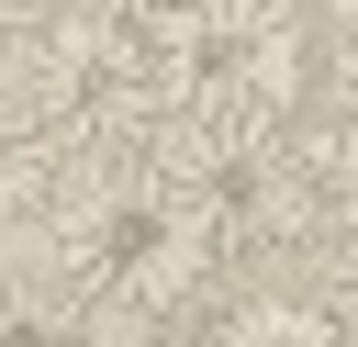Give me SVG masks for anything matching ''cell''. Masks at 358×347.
Wrapping results in <instances>:
<instances>
[{"label": "cell", "mask_w": 358, "mask_h": 347, "mask_svg": "<svg viewBox=\"0 0 358 347\" xmlns=\"http://www.w3.org/2000/svg\"><path fill=\"white\" fill-rule=\"evenodd\" d=\"M0 347H101V313L45 269V280H0Z\"/></svg>", "instance_id": "3"}, {"label": "cell", "mask_w": 358, "mask_h": 347, "mask_svg": "<svg viewBox=\"0 0 358 347\" xmlns=\"http://www.w3.org/2000/svg\"><path fill=\"white\" fill-rule=\"evenodd\" d=\"M201 347H347V325L324 302H224L201 325Z\"/></svg>", "instance_id": "4"}, {"label": "cell", "mask_w": 358, "mask_h": 347, "mask_svg": "<svg viewBox=\"0 0 358 347\" xmlns=\"http://www.w3.org/2000/svg\"><path fill=\"white\" fill-rule=\"evenodd\" d=\"M90 11H112V22H134V34H179L201 0H90Z\"/></svg>", "instance_id": "6"}, {"label": "cell", "mask_w": 358, "mask_h": 347, "mask_svg": "<svg viewBox=\"0 0 358 347\" xmlns=\"http://www.w3.org/2000/svg\"><path fill=\"white\" fill-rule=\"evenodd\" d=\"M45 11H56V0H0V56H22V45H34V22H45Z\"/></svg>", "instance_id": "8"}, {"label": "cell", "mask_w": 358, "mask_h": 347, "mask_svg": "<svg viewBox=\"0 0 358 347\" xmlns=\"http://www.w3.org/2000/svg\"><path fill=\"white\" fill-rule=\"evenodd\" d=\"M235 235L157 157H101L56 201V280L112 325H213L235 302Z\"/></svg>", "instance_id": "1"}, {"label": "cell", "mask_w": 358, "mask_h": 347, "mask_svg": "<svg viewBox=\"0 0 358 347\" xmlns=\"http://www.w3.org/2000/svg\"><path fill=\"white\" fill-rule=\"evenodd\" d=\"M78 168H90V146L22 78H0V235L11 224H56V201L78 190Z\"/></svg>", "instance_id": "2"}, {"label": "cell", "mask_w": 358, "mask_h": 347, "mask_svg": "<svg viewBox=\"0 0 358 347\" xmlns=\"http://www.w3.org/2000/svg\"><path fill=\"white\" fill-rule=\"evenodd\" d=\"M324 101H336V134H358V34H336V67H324Z\"/></svg>", "instance_id": "5"}, {"label": "cell", "mask_w": 358, "mask_h": 347, "mask_svg": "<svg viewBox=\"0 0 358 347\" xmlns=\"http://www.w3.org/2000/svg\"><path fill=\"white\" fill-rule=\"evenodd\" d=\"M324 313H336V325H347V347H358V235L336 246V291H324Z\"/></svg>", "instance_id": "7"}, {"label": "cell", "mask_w": 358, "mask_h": 347, "mask_svg": "<svg viewBox=\"0 0 358 347\" xmlns=\"http://www.w3.org/2000/svg\"><path fill=\"white\" fill-rule=\"evenodd\" d=\"M302 11H336V34H358V0H302Z\"/></svg>", "instance_id": "9"}]
</instances>
